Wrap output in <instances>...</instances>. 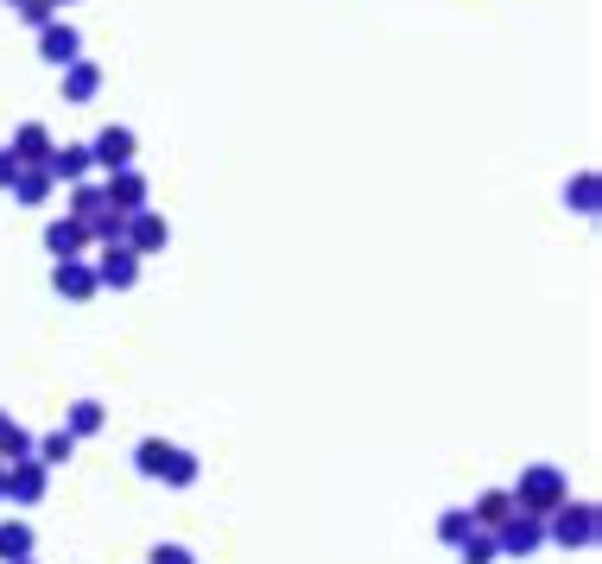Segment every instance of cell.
Instances as JSON below:
<instances>
[{
  "mask_svg": "<svg viewBox=\"0 0 602 564\" xmlns=\"http://www.w3.org/2000/svg\"><path fill=\"white\" fill-rule=\"evenodd\" d=\"M507 495H514V513H539V520H546L552 508L571 501V482H565V469H558V463H527V469H520V482L507 488Z\"/></svg>",
  "mask_w": 602,
  "mask_h": 564,
  "instance_id": "obj_1",
  "label": "cell"
},
{
  "mask_svg": "<svg viewBox=\"0 0 602 564\" xmlns=\"http://www.w3.org/2000/svg\"><path fill=\"white\" fill-rule=\"evenodd\" d=\"M546 539L565 545V552H590L596 545V501H565V508L546 513Z\"/></svg>",
  "mask_w": 602,
  "mask_h": 564,
  "instance_id": "obj_2",
  "label": "cell"
},
{
  "mask_svg": "<svg viewBox=\"0 0 602 564\" xmlns=\"http://www.w3.org/2000/svg\"><path fill=\"white\" fill-rule=\"evenodd\" d=\"M45 495H51V469L39 457L7 463V488H0V501H13V508H39Z\"/></svg>",
  "mask_w": 602,
  "mask_h": 564,
  "instance_id": "obj_3",
  "label": "cell"
},
{
  "mask_svg": "<svg viewBox=\"0 0 602 564\" xmlns=\"http://www.w3.org/2000/svg\"><path fill=\"white\" fill-rule=\"evenodd\" d=\"M546 545V520L539 513H507L502 527H495V552L502 558H533Z\"/></svg>",
  "mask_w": 602,
  "mask_h": 564,
  "instance_id": "obj_4",
  "label": "cell"
},
{
  "mask_svg": "<svg viewBox=\"0 0 602 564\" xmlns=\"http://www.w3.org/2000/svg\"><path fill=\"white\" fill-rule=\"evenodd\" d=\"M89 267H96V285H101V292H133V285H140V254H133L127 241L101 248Z\"/></svg>",
  "mask_w": 602,
  "mask_h": 564,
  "instance_id": "obj_5",
  "label": "cell"
},
{
  "mask_svg": "<svg viewBox=\"0 0 602 564\" xmlns=\"http://www.w3.org/2000/svg\"><path fill=\"white\" fill-rule=\"evenodd\" d=\"M133 153H140V133H133V128H101L96 140H89V159H96L101 178H108V172H127Z\"/></svg>",
  "mask_w": 602,
  "mask_h": 564,
  "instance_id": "obj_6",
  "label": "cell"
},
{
  "mask_svg": "<svg viewBox=\"0 0 602 564\" xmlns=\"http://www.w3.org/2000/svg\"><path fill=\"white\" fill-rule=\"evenodd\" d=\"M165 241H172V223H165L159 209H133V216H127V248L140 260L165 254Z\"/></svg>",
  "mask_w": 602,
  "mask_h": 564,
  "instance_id": "obj_7",
  "label": "cell"
},
{
  "mask_svg": "<svg viewBox=\"0 0 602 564\" xmlns=\"http://www.w3.org/2000/svg\"><path fill=\"white\" fill-rule=\"evenodd\" d=\"M101 197H108V209H121V216H133V209H147V172L140 165H127V172H108L101 178Z\"/></svg>",
  "mask_w": 602,
  "mask_h": 564,
  "instance_id": "obj_8",
  "label": "cell"
},
{
  "mask_svg": "<svg viewBox=\"0 0 602 564\" xmlns=\"http://www.w3.org/2000/svg\"><path fill=\"white\" fill-rule=\"evenodd\" d=\"M51 292H57V299H71V305H89V299L101 292L96 267H89V260H57V267H51Z\"/></svg>",
  "mask_w": 602,
  "mask_h": 564,
  "instance_id": "obj_9",
  "label": "cell"
},
{
  "mask_svg": "<svg viewBox=\"0 0 602 564\" xmlns=\"http://www.w3.org/2000/svg\"><path fill=\"white\" fill-rule=\"evenodd\" d=\"M39 57H45L51 70H71L76 57H83V32H76L71 20H51V26L39 32Z\"/></svg>",
  "mask_w": 602,
  "mask_h": 564,
  "instance_id": "obj_10",
  "label": "cell"
},
{
  "mask_svg": "<svg viewBox=\"0 0 602 564\" xmlns=\"http://www.w3.org/2000/svg\"><path fill=\"white\" fill-rule=\"evenodd\" d=\"M89 248H96V241H89L83 223H71V216H51V223H45V254L51 260H83Z\"/></svg>",
  "mask_w": 602,
  "mask_h": 564,
  "instance_id": "obj_11",
  "label": "cell"
},
{
  "mask_svg": "<svg viewBox=\"0 0 602 564\" xmlns=\"http://www.w3.org/2000/svg\"><path fill=\"white\" fill-rule=\"evenodd\" d=\"M45 172H51V184H89V172H96V159H89V140H76V147H51Z\"/></svg>",
  "mask_w": 602,
  "mask_h": 564,
  "instance_id": "obj_12",
  "label": "cell"
},
{
  "mask_svg": "<svg viewBox=\"0 0 602 564\" xmlns=\"http://www.w3.org/2000/svg\"><path fill=\"white\" fill-rule=\"evenodd\" d=\"M57 77H64V108H83V102L101 96V64L96 57H76L71 70H57Z\"/></svg>",
  "mask_w": 602,
  "mask_h": 564,
  "instance_id": "obj_13",
  "label": "cell"
},
{
  "mask_svg": "<svg viewBox=\"0 0 602 564\" xmlns=\"http://www.w3.org/2000/svg\"><path fill=\"white\" fill-rule=\"evenodd\" d=\"M7 147H13V159H20V165H45V159H51V147H57V140H51V128H45V121H20Z\"/></svg>",
  "mask_w": 602,
  "mask_h": 564,
  "instance_id": "obj_14",
  "label": "cell"
},
{
  "mask_svg": "<svg viewBox=\"0 0 602 564\" xmlns=\"http://www.w3.org/2000/svg\"><path fill=\"white\" fill-rule=\"evenodd\" d=\"M39 552V533H32V520H0V564H20V558H32Z\"/></svg>",
  "mask_w": 602,
  "mask_h": 564,
  "instance_id": "obj_15",
  "label": "cell"
},
{
  "mask_svg": "<svg viewBox=\"0 0 602 564\" xmlns=\"http://www.w3.org/2000/svg\"><path fill=\"white\" fill-rule=\"evenodd\" d=\"M51 191H57V184H51L45 165H25L20 178H13V204H20V209H39V204H51Z\"/></svg>",
  "mask_w": 602,
  "mask_h": 564,
  "instance_id": "obj_16",
  "label": "cell"
},
{
  "mask_svg": "<svg viewBox=\"0 0 602 564\" xmlns=\"http://www.w3.org/2000/svg\"><path fill=\"white\" fill-rule=\"evenodd\" d=\"M101 425H108V406L101 400H71V412H64V432L83 444V437H96Z\"/></svg>",
  "mask_w": 602,
  "mask_h": 564,
  "instance_id": "obj_17",
  "label": "cell"
},
{
  "mask_svg": "<svg viewBox=\"0 0 602 564\" xmlns=\"http://www.w3.org/2000/svg\"><path fill=\"white\" fill-rule=\"evenodd\" d=\"M507 513H514V495H507V488H482V495H476V508H470V520H476L482 533H495Z\"/></svg>",
  "mask_w": 602,
  "mask_h": 564,
  "instance_id": "obj_18",
  "label": "cell"
},
{
  "mask_svg": "<svg viewBox=\"0 0 602 564\" xmlns=\"http://www.w3.org/2000/svg\"><path fill=\"white\" fill-rule=\"evenodd\" d=\"M32 457L45 463V469H64V463L76 457V437L57 425V432H45V437H32Z\"/></svg>",
  "mask_w": 602,
  "mask_h": 564,
  "instance_id": "obj_19",
  "label": "cell"
},
{
  "mask_svg": "<svg viewBox=\"0 0 602 564\" xmlns=\"http://www.w3.org/2000/svg\"><path fill=\"white\" fill-rule=\"evenodd\" d=\"M101 209H108V197H101V184H71V209H64L71 223H83V229H89V223H96Z\"/></svg>",
  "mask_w": 602,
  "mask_h": 564,
  "instance_id": "obj_20",
  "label": "cell"
},
{
  "mask_svg": "<svg viewBox=\"0 0 602 564\" xmlns=\"http://www.w3.org/2000/svg\"><path fill=\"white\" fill-rule=\"evenodd\" d=\"M165 463H172V444H165V437H147V444L133 451V469H140L147 482H165Z\"/></svg>",
  "mask_w": 602,
  "mask_h": 564,
  "instance_id": "obj_21",
  "label": "cell"
},
{
  "mask_svg": "<svg viewBox=\"0 0 602 564\" xmlns=\"http://www.w3.org/2000/svg\"><path fill=\"white\" fill-rule=\"evenodd\" d=\"M565 204L578 209V216H596V204H602V184H596V172H578V178L565 184Z\"/></svg>",
  "mask_w": 602,
  "mask_h": 564,
  "instance_id": "obj_22",
  "label": "cell"
},
{
  "mask_svg": "<svg viewBox=\"0 0 602 564\" xmlns=\"http://www.w3.org/2000/svg\"><path fill=\"white\" fill-rule=\"evenodd\" d=\"M470 533H476V520H470V508H444V513H438V539H444L451 552H456V545H463Z\"/></svg>",
  "mask_w": 602,
  "mask_h": 564,
  "instance_id": "obj_23",
  "label": "cell"
},
{
  "mask_svg": "<svg viewBox=\"0 0 602 564\" xmlns=\"http://www.w3.org/2000/svg\"><path fill=\"white\" fill-rule=\"evenodd\" d=\"M197 476H203L197 451H178V444H172V463H165V482H172V488H191Z\"/></svg>",
  "mask_w": 602,
  "mask_h": 564,
  "instance_id": "obj_24",
  "label": "cell"
},
{
  "mask_svg": "<svg viewBox=\"0 0 602 564\" xmlns=\"http://www.w3.org/2000/svg\"><path fill=\"white\" fill-rule=\"evenodd\" d=\"M456 558H463V564H495V558H502V552H495V533H482V527H476V533L456 545Z\"/></svg>",
  "mask_w": 602,
  "mask_h": 564,
  "instance_id": "obj_25",
  "label": "cell"
},
{
  "mask_svg": "<svg viewBox=\"0 0 602 564\" xmlns=\"http://www.w3.org/2000/svg\"><path fill=\"white\" fill-rule=\"evenodd\" d=\"M13 13H20V20H25V26H32V32H45L51 20H57V7H51V0H20Z\"/></svg>",
  "mask_w": 602,
  "mask_h": 564,
  "instance_id": "obj_26",
  "label": "cell"
},
{
  "mask_svg": "<svg viewBox=\"0 0 602 564\" xmlns=\"http://www.w3.org/2000/svg\"><path fill=\"white\" fill-rule=\"evenodd\" d=\"M147 564H197V552L172 539V545H152V558H147Z\"/></svg>",
  "mask_w": 602,
  "mask_h": 564,
  "instance_id": "obj_27",
  "label": "cell"
},
{
  "mask_svg": "<svg viewBox=\"0 0 602 564\" xmlns=\"http://www.w3.org/2000/svg\"><path fill=\"white\" fill-rule=\"evenodd\" d=\"M25 165L13 159V147H0V191H13V178H20Z\"/></svg>",
  "mask_w": 602,
  "mask_h": 564,
  "instance_id": "obj_28",
  "label": "cell"
},
{
  "mask_svg": "<svg viewBox=\"0 0 602 564\" xmlns=\"http://www.w3.org/2000/svg\"><path fill=\"white\" fill-rule=\"evenodd\" d=\"M13 425H20V419H13V412H7V406H0V437H7V432H13Z\"/></svg>",
  "mask_w": 602,
  "mask_h": 564,
  "instance_id": "obj_29",
  "label": "cell"
},
{
  "mask_svg": "<svg viewBox=\"0 0 602 564\" xmlns=\"http://www.w3.org/2000/svg\"><path fill=\"white\" fill-rule=\"evenodd\" d=\"M51 7H76V0H51Z\"/></svg>",
  "mask_w": 602,
  "mask_h": 564,
  "instance_id": "obj_30",
  "label": "cell"
},
{
  "mask_svg": "<svg viewBox=\"0 0 602 564\" xmlns=\"http://www.w3.org/2000/svg\"><path fill=\"white\" fill-rule=\"evenodd\" d=\"M0 488H7V463H0Z\"/></svg>",
  "mask_w": 602,
  "mask_h": 564,
  "instance_id": "obj_31",
  "label": "cell"
},
{
  "mask_svg": "<svg viewBox=\"0 0 602 564\" xmlns=\"http://www.w3.org/2000/svg\"><path fill=\"white\" fill-rule=\"evenodd\" d=\"M20 564H39V558H20Z\"/></svg>",
  "mask_w": 602,
  "mask_h": 564,
  "instance_id": "obj_32",
  "label": "cell"
},
{
  "mask_svg": "<svg viewBox=\"0 0 602 564\" xmlns=\"http://www.w3.org/2000/svg\"><path fill=\"white\" fill-rule=\"evenodd\" d=\"M7 7H20V0H7Z\"/></svg>",
  "mask_w": 602,
  "mask_h": 564,
  "instance_id": "obj_33",
  "label": "cell"
}]
</instances>
